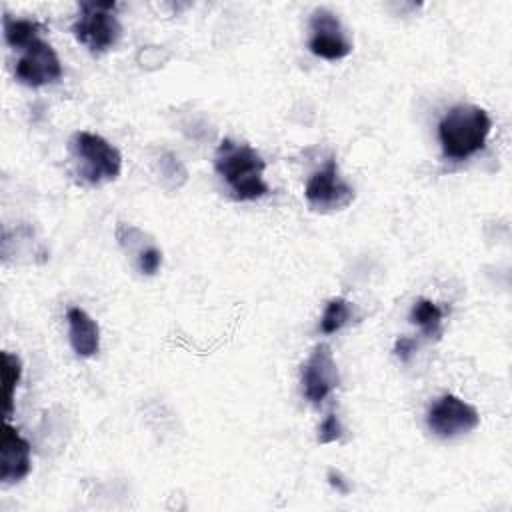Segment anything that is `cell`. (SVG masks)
Masks as SVG:
<instances>
[{"mask_svg": "<svg viewBox=\"0 0 512 512\" xmlns=\"http://www.w3.org/2000/svg\"><path fill=\"white\" fill-rule=\"evenodd\" d=\"M214 168L238 202L258 200L270 192L264 180L266 162L250 144L224 138L216 148Z\"/></svg>", "mask_w": 512, "mask_h": 512, "instance_id": "6da1fadb", "label": "cell"}, {"mask_svg": "<svg viewBox=\"0 0 512 512\" xmlns=\"http://www.w3.org/2000/svg\"><path fill=\"white\" fill-rule=\"evenodd\" d=\"M492 120L476 104H456L438 122V140L442 156L454 162L466 160L486 146Z\"/></svg>", "mask_w": 512, "mask_h": 512, "instance_id": "7a4b0ae2", "label": "cell"}, {"mask_svg": "<svg viewBox=\"0 0 512 512\" xmlns=\"http://www.w3.org/2000/svg\"><path fill=\"white\" fill-rule=\"evenodd\" d=\"M70 154L76 164V174L86 184L98 186L120 176L122 156L118 148L100 134L88 130L74 132L70 138Z\"/></svg>", "mask_w": 512, "mask_h": 512, "instance_id": "3957f363", "label": "cell"}, {"mask_svg": "<svg viewBox=\"0 0 512 512\" xmlns=\"http://www.w3.org/2000/svg\"><path fill=\"white\" fill-rule=\"evenodd\" d=\"M78 8V18L72 24L74 38L94 54L112 48L122 32L114 14L116 2H80Z\"/></svg>", "mask_w": 512, "mask_h": 512, "instance_id": "277c9868", "label": "cell"}, {"mask_svg": "<svg viewBox=\"0 0 512 512\" xmlns=\"http://www.w3.org/2000/svg\"><path fill=\"white\" fill-rule=\"evenodd\" d=\"M304 196L312 210L330 212L350 206L354 200V188L340 178L336 158L330 156L326 166L314 172L306 182Z\"/></svg>", "mask_w": 512, "mask_h": 512, "instance_id": "5b68a950", "label": "cell"}, {"mask_svg": "<svg viewBox=\"0 0 512 512\" xmlns=\"http://www.w3.org/2000/svg\"><path fill=\"white\" fill-rule=\"evenodd\" d=\"M430 432L438 438H456L480 424L478 410L454 394L440 396L426 414Z\"/></svg>", "mask_w": 512, "mask_h": 512, "instance_id": "8992f818", "label": "cell"}, {"mask_svg": "<svg viewBox=\"0 0 512 512\" xmlns=\"http://www.w3.org/2000/svg\"><path fill=\"white\" fill-rule=\"evenodd\" d=\"M300 384L304 398L314 406L322 404V400H326L332 390L338 388L340 374L328 344H318L302 364Z\"/></svg>", "mask_w": 512, "mask_h": 512, "instance_id": "52a82bcc", "label": "cell"}, {"mask_svg": "<svg viewBox=\"0 0 512 512\" xmlns=\"http://www.w3.org/2000/svg\"><path fill=\"white\" fill-rule=\"evenodd\" d=\"M14 76L20 84L38 88L60 80L62 64L54 48L46 40L38 38L22 50V56L14 68Z\"/></svg>", "mask_w": 512, "mask_h": 512, "instance_id": "ba28073f", "label": "cell"}, {"mask_svg": "<svg viewBox=\"0 0 512 512\" xmlns=\"http://www.w3.org/2000/svg\"><path fill=\"white\" fill-rule=\"evenodd\" d=\"M310 40L308 48L314 56L324 60H342L352 52V44L346 38L340 20L326 8H316L310 16Z\"/></svg>", "mask_w": 512, "mask_h": 512, "instance_id": "9c48e42d", "label": "cell"}, {"mask_svg": "<svg viewBox=\"0 0 512 512\" xmlns=\"http://www.w3.org/2000/svg\"><path fill=\"white\" fill-rule=\"evenodd\" d=\"M30 444L28 440L10 424H4L0 442V482L14 484L30 474Z\"/></svg>", "mask_w": 512, "mask_h": 512, "instance_id": "30bf717a", "label": "cell"}, {"mask_svg": "<svg viewBox=\"0 0 512 512\" xmlns=\"http://www.w3.org/2000/svg\"><path fill=\"white\" fill-rule=\"evenodd\" d=\"M68 338L72 350L80 358H92L100 350V328L96 320L82 308L70 306L66 312Z\"/></svg>", "mask_w": 512, "mask_h": 512, "instance_id": "8fae6325", "label": "cell"}, {"mask_svg": "<svg viewBox=\"0 0 512 512\" xmlns=\"http://www.w3.org/2000/svg\"><path fill=\"white\" fill-rule=\"evenodd\" d=\"M4 40L10 48L24 50L30 46L34 40L40 38L44 32V24L38 20H28V18H12L10 14H4Z\"/></svg>", "mask_w": 512, "mask_h": 512, "instance_id": "7c38bea8", "label": "cell"}, {"mask_svg": "<svg viewBox=\"0 0 512 512\" xmlns=\"http://www.w3.org/2000/svg\"><path fill=\"white\" fill-rule=\"evenodd\" d=\"M442 318H444V310L428 298L416 300L410 310V322L416 324L424 336L434 340L442 336Z\"/></svg>", "mask_w": 512, "mask_h": 512, "instance_id": "4fadbf2b", "label": "cell"}, {"mask_svg": "<svg viewBox=\"0 0 512 512\" xmlns=\"http://www.w3.org/2000/svg\"><path fill=\"white\" fill-rule=\"evenodd\" d=\"M22 378V362L16 354L4 350L2 352V400H4V416L8 418L14 410V390Z\"/></svg>", "mask_w": 512, "mask_h": 512, "instance_id": "5bb4252c", "label": "cell"}, {"mask_svg": "<svg viewBox=\"0 0 512 512\" xmlns=\"http://www.w3.org/2000/svg\"><path fill=\"white\" fill-rule=\"evenodd\" d=\"M352 316H354V308L346 298L342 296L330 298L320 318V330L324 334H334L340 328H344L352 320Z\"/></svg>", "mask_w": 512, "mask_h": 512, "instance_id": "9a60e30c", "label": "cell"}, {"mask_svg": "<svg viewBox=\"0 0 512 512\" xmlns=\"http://www.w3.org/2000/svg\"><path fill=\"white\" fill-rule=\"evenodd\" d=\"M340 438H342V424H340L338 416L330 412L318 426V442L330 444V442H338Z\"/></svg>", "mask_w": 512, "mask_h": 512, "instance_id": "2e32d148", "label": "cell"}, {"mask_svg": "<svg viewBox=\"0 0 512 512\" xmlns=\"http://www.w3.org/2000/svg\"><path fill=\"white\" fill-rule=\"evenodd\" d=\"M160 264H162V252H160L156 246H150V248L142 250L140 256H138V268H140V272L146 274V276L156 274L158 268H160Z\"/></svg>", "mask_w": 512, "mask_h": 512, "instance_id": "e0dca14e", "label": "cell"}, {"mask_svg": "<svg viewBox=\"0 0 512 512\" xmlns=\"http://www.w3.org/2000/svg\"><path fill=\"white\" fill-rule=\"evenodd\" d=\"M414 350H416V342L412 338H408V336H400L396 340V344H394V356L400 362H408L410 356L414 354Z\"/></svg>", "mask_w": 512, "mask_h": 512, "instance_id": "ac0fdd59", "label": "cell"}, {"mask_svg": "<svg viewBox=\"0 0 512 512\" xmlns=\"http://www.w3.org/2000/svg\"><path fill=\"white\" fill-rule=\"evenodd\" d=\"M328 482H330V486L336 488L340 494H348V490H350L348 484L342 480V476H340L338 472H334V470L328 472Z\"/></svg>", "mask_w": 512, "mask_h": 512, "instance_id": "d6986e66", "label": "cell"}]
</instances>
